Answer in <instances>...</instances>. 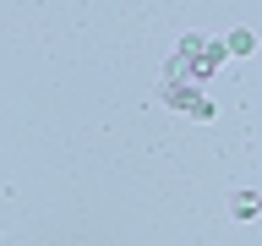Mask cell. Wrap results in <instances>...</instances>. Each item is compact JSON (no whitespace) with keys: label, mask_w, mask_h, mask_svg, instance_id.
Returning <instances> with one entry per match:
<instances>
[{"label":"cell","mask_w":262,"mask_h":246,"mask_svg":"<svg viewBox=\"0 0 262 246\" xmlns=\"http://www.w3.org/2000/svg\"><path fill=\"white\" fill-rule=\"evenodd\" d=\"M229 49L219 44V38H202V33H186L180 38V49L169 55V66H164V82H202L213 77L219 66H224Z\"/></svg>","instance_id":"6da1fadb"},{"label":"cell","mask_w":262,"mask_h":246,"mask_svg":"<svg viewBox=\"0 0 262 246\" xmlns=\"http://www.w3.org/2000/svg\"><path fill=\"white\" fill-rule=\"evenodd\" d=\"M164 104L169 110H180V115H191V120H213V98L196 88V82H164Z\"/></svg>","instance_id":"7a4b0ae2"},{"label":"cell","mask_w":262,"mask_h":246,"mask_svg":"<svg viewBox=\"0 0 262 246\" xmlns=\"http://www.w3.org/2000/svg\"><path fill=\"white\" fill-rule=\"evenodd\" d=\"M229 213H235V219H257V213H262L257 192H235V197H229Z\"/></svg>","instance_id":"3957f363"},{"label":"cell","mask_w":262,"mask_h":246,"mask_svg":"<svg viewBox=\"0 0 262 246\" xmlns=\"http://www.w3.org/2000/svg\"><path fill=\"white\" fill-rule=\"evenodd\" d=\"M251 44H257V38H251V33H229V38H224V49H229V55H251Z\"/></svg>","instance_id":"277c9868"}]
</instances>
